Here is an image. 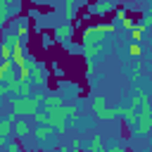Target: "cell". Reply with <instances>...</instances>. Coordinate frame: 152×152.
Masks as SVG:
<instances>
[{
  "label": "cell",
  "mask_w": 152,
  "mask_h": 152,
  "mask_svg": "<svg viewBox=\"0 0 152 152\" xmlns=\"http://www.w3.org/2000/svg\"><path fill=\"white\" fill-rule=\"evenodd\" d=\"M112 33V26L109 24H97V26H90L83 31V43L86 45H100L102 43V36Z\"/></svg>",
  "instance_id": "6da1fadb"
},
{
  "label": "cell",
  "mask_w": 152,
  "mask_h": 152,
  "mask_svg": "<svg viewBox=\"0 0 152 152\" xmlns=\"http://www.w3.org/2000/svg\"><path fill=\"white\" fill-rule=\"evenodd\" d=\"M12 62H14L19 69L26 64V52H24V48H21L19 43H14V48H12Z\"/></svg>",
  "instance_id": "7a4b0ae2"
},
{
  "label": "cell",
  "mask_w": 152,
  "mask_h": 152,
  "mask_svg": "<svg viewBox=\"0 0 152 152\" xmlns=\"http://www.w3.org/2000/svg\"><path fill=\"white\" fill-rule=\"evenodd\" d=\"M114 5H116V0H114V2H112V0H109V2H95V5H90V12H95V14H104V12L112 10Z\"/></svg>",
  "instance_id": "3957f363"
},
{
  "label": "cell",
  "mask_w": 152,
  "mask_h": 152,
  "mask_svg": "<svg viewBox=\"0 0 152 152\" xmlns=\"http://www.w3.org/2000/svg\"><path fill=\"white\" fill-rule=\"evenodd\" d=\"M14 109H17V112H28V114H33V112H36V104H33L31 100H21V102L14 104Z\"/></svg>",
  "instance_id": "277c9868"
},
{
  "label": "cell",
  "mask_w": 152,
  "mask_h": 152,
  "mask_svg": "<svg viewBox=\"0 0 152 152\" xmlns=\"http://www.w3.org/2000/svg\"><path fill=\"white\" fill-rule=\"evenodd\" d=\"M55 36H57V40H69V36H71V26H62V28H57Z\"/></svg>",
  "instance_id": "5b68a950"
},
{
  "label": "cell",
  "mask_w": 152,
  "mask_h": 152,
  "mask_svg": "<svg viewBox=\"0 0 152 152\" xmlns=\"http://www.w3.org/2000/svg\"><path fill=\"white\" fill-rule=\"evenodd\" d=\"M142 33H145V26H140V24H135V26L131 28V36H133V40H135V43H140V40H142Z\"/></svg>",
  "instance_id": "8992f818"
},
{
  "label": "cell",
  "mask_w": 152,
  "mask_h": 152,
  "mask_svg": "<svg viewBox=\"0 0 152 152\" xmlns=\"http://www.w3.org/2000/svg\"><path fill=\"white\" fill-rule=\"evenodd\" d=\"M26 131H28V126H26L24 121H19V124H17V135L21 138V135H26Z\"/></svg>",
  "instance_id": "52a82bcc"
},
{
  "label": "cell",
  "mask_w": 152,
  "mask_h": 152,
  "mask_svg": "<svg viewBox=\"0 0 152 152\" xmlns=\"http://www.w3.org/2000/svg\"><path fill=\"white\" fill-rule=\"evenodd\" d=\"M128 50H131V57H140V45H138V43H131Z\"/></svg>",
  "instance_id": "ba28073f"
},
{
  "label": "cell",
  "mask_w": 152,
  "mask_h": 152,
  "mask_svg": "<svg viewBox=\"0 0 152 152\" xmlns=\"http://www.w3.org/2000/svg\"><path fill=\"white\" fill-rule=\"evenodd\" d=\"M124 26H126V28H128V31H131V28H133V26H135V21H133V19H124Z\"/></svg>",
  "instance_id": "9c48e42d"
},
{
  "label": "cell",
  "mask_w": 152,
  "mask_h": 152,
  "mask_svg": "<svg viewBox=\"0 0 152 152\" xmlns=\"http://www.w3.org/2000/svg\"><path fill=\"white\" fill-rule=\"evenodd\" d=\"M116 17H119V19H126V10L119 7V10H116Z\"/></svg>",
  "instance_id": "30bf717a"
},
{
  "label": "cell",
  "mask_w": 152,
  "mask_h": 152,
  "mask_svg": "<svg viewBox=\"0 0 152 152\" xmlns=\"http://www.w3.org/2000/svg\"><path fill=\"white\" fill-rule=\"evenodd\" d=\"M36 2H38V5H40V2H45V0H36Z\"/></svg>",
  "instance_id": "8fae6325"
}]
</instances>
